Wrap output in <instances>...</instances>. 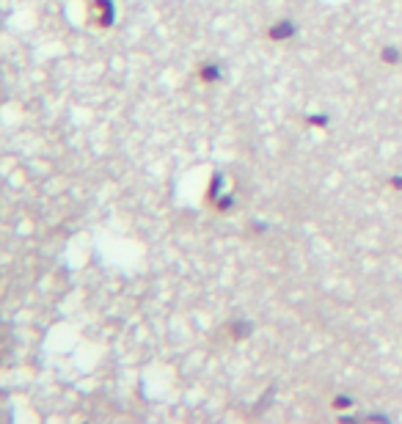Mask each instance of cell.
I'll list each match as a JSON object with an SVG mask.
<instances>
[{"instance_id":"obj_6","label":"cell","mask_w":402,"mask_h":424,"mask_svg":"<svg viewBox=\"0 0 402 424\" xmlns=\"http://www.w3.org/2000/svg\"><path fill=\"white\" fill-rule=\"evenodd\" d=\"M353 405H356V400H353V397H347V394H336V397H334V408H339V411L353 408Z\"/></svg>"},{"instance_id":"obj_1","label":"cell","mask_w":402,"mask_h":424,"mask_svg":"<svg viewBox=\"0 0 402 424\" xmlns=\"http://www.w3.org/2000/svg\"><path fill=\"white\" fill-rule=\"evenodd\" d=\"M88 22L99 30H108L113 22H116V6L113 0H94L91 3V14H88Z\"/></svg>"},{"instance_id":"obj_2","label":"cell","mask_w":402,"mask_h":424,"mask_svg":"<svg viewBox=\"0 0 402 424\" xmlns=\"http://www.w3.org/2000/svg\"><path fill=\"white\" fill-rule=\"evenodd\" d=\"M295 33H298V28H295L292 19H278L276 25L267 28V39H270V41H287V39H292Z\"/></svg>"},{"instance_id":"obj_7","label":"cell","mask_w":402,"mask_h":424,"mask_svg":"<svg viewBox=\"0 0 402 424\" xmlns=\"http://www.w3.org/2000/svg\"><path fill=\"white\" fill-rule=\"evenodd\" d=\"M306 124H314V127H328V119L323 113H314V116H306Z\"/></svg>"},{"instance_id":"obj_4","label":"cell","mask_w":402,"mask_h":424,"mask_svg":"<svg viewBox=\"0 0 402 424\" xmlns=\"http://www.w3.org/2000/svg\"><path fill=\"white\" fill-rule=\"evenodd\" d=\"M229 336L231 339H248L251 336V331H253V325L248 322V320H234V322H229Z\"/></svg>"},{"instance_id":"obj_8","label":"cell","mask_w":402,"mask_h":424,"mask_svg":"<svg viewBox=\"0 0 402 424\" xmlns=\"http://www.w3.org/2000/svg\"><path fill=\"white\" fill-rule=\"evenodd\" d=\"M389 185H392L394 191H402V177H392V180H389Z\"/></svg>"},{"instance_id":"obj_5","label":"cell","mask_w":402,"mask_h":424,"mask_svg":"<svg viewBox=\"0 0 402 424\" xmlns=\"http://www.w3.org/2000/svg\"><path fill=\"white\" fill-rule=\"evenodd\" d=\"M381 61H383V64H389V66H397V64L402 61L400 47H392V44H389V47H383V50H381Z\"/></svg>"},{"instance_id":"obj_3","label":"cell","mask_w":402,"mask_h":424,"mask_svg":"<svg viewBox=\"0 0 402 424\" xmlns=\"http://www.w3.org/2000/svg\"><path fill=\"white\" fill-rule=\"evenodd\" d=\"M196 75H199L201 83L212 86V83H218V80H220V66H218V64H201L199 69H196Z\"/></svg>"}]
</instances>
